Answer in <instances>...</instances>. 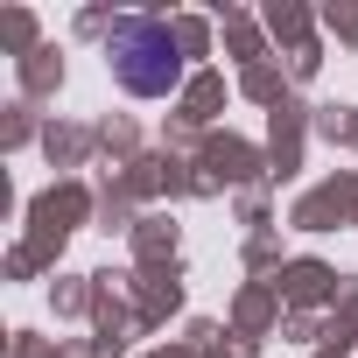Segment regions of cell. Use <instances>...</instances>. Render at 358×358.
I'll use <instances>...</instances> for the list:
<instances>
[{
  "mask_svg": "<svg viewBox=\"0 0 358 358\" xmlns=\"http://www.w3.org/2000/svg\"><path fill=\"white\" fill-rule=\"evenodd\" d=\"M106 57H113V78L134 92V99H169L183 85V50L162 22H120L106 36Z\"/></svg>",
  "mask_w": 358,
  "mask_h": 358,
  "instance_id": "obj_1",
  "label": "cell"
}]
</instances>
